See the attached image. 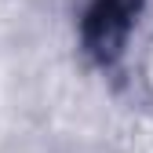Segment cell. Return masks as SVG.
Instances as JSON below:
<instances>
[{"label":"cell","instance_id":"obj_1","mask_svg":"<svg viewBox=\"0 0 153 153\" xmlns=\"http://www.w3.org/2000/svg\"><path fill=\"white\" fill-rule=\"evenodd\" d=\"M142 0H95L88 18H84V44L91 48L95 59H117L120 44L131 29V18H135Z\"/></svg>","mask_w":153,"mask_h":153}]
</instances>
